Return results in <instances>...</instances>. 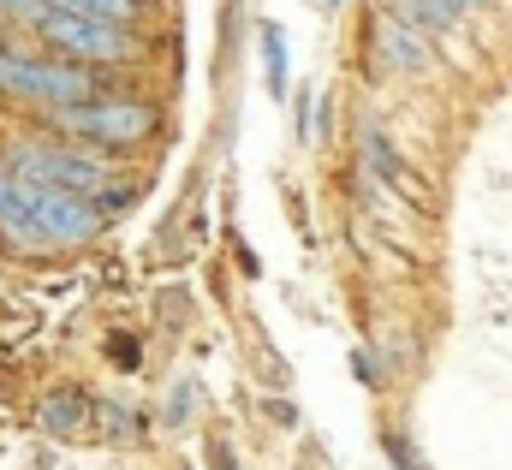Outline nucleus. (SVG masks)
Returning <instances> with one entry per match:
<instances>
[{
  "instance_id": "f257e3e1",
  "label": "nucleus",
  "mask_w": 512,
  "mask_h": 470,
  "mask_svg": "<svg viewBox=\"0 0 512 470\" xmlns=\"http://www.w3.org/2000/svg\"><path fill=\"white\" fill-rule=\"evenodd\" d=\"M108 227V209L96 197H78V191H60V185H30L18 179L12 203L0 209V244L18 250V256H48V250H72V244H90Z\"/></svg>"
},
{
  "instance_id": "f03ea898",
  "label": "nucleus",
  "mask_w": 512,
  "mask_h": 470,
  "mask_svg": "<svg viewBox=\"0 0 512 470\" xmlns=\"http://www.w3.org/2000/svg\"><path fill=\"white\" fill-rule=\"evenodd\" d=\"M96 90H114L102 66H84V60H66L54 48H24V42H0V102H18V108H66V102H84Z\"/></svg>"
},
{
  "instance_id": "7ed1b4c3",
  "label": "nucleus",
  "mask_w": 512,
  "mask_h": 470,
  "mask_svg": "<svg viewBox=\"0 0 512 470\" xmlns=\"http://www.w3.org/2000/svg\"><path fill=\"white\" fill-rule=\"evenodd\" d=\"M6 167H12V179L60 185V191H78V197H102L108 185L126 179L114 149L78 143V137H60V131H30V137L6 143Z\"/></svg>"
},
{
  "instance_id": "20e7f679",
  "label": "nucleus",
  "mask_w": 512,
  "mask_h": 470,
  "mask_svg": "<svg viewBox=\"0 0 512 470\" xmlns=\"http://www.w3.org/2000/svg\"><path fill=\"white\" fill-rule=\"evenodd\" d=\"M42 131H60V137H78V143H96V149H137L161 131V108L149 96H126V90H96L84 102H66V108H48L36 114Z\"/></svg>"
},
{
  "instance_id": "39448f33",
  "label": "nucleus",
  "mask_w": 512,
  "mask_h": 470,
  "mask_svg": "<svg viewBox=\"0 0 512 470\" xmlns=\"http://www.w3.org/2000/svg\"><path fill=\"white\" fill-rule=\"evenodd\" d=\"M30 36L66 60H84V66H102V72H120L143 60V42H137V24H114V18H90V12H66V6H48L36 12Z\"/></svg>"
},
{
  "instance_id": "423d86ee",
  "label": "nucleus",
  "mask_w": 512,
  "mask_h": 470,
  "mask_svg": "<svg viewBox=\"0 0 512 470\" xmlns=\"http://www.w3.org/2000/svg\"><path fill=\"white\" fill-rule=\"evenodd\" d=\"M370 48H376V60H382L387 72H423L429 66V30L405 24L399 12H382L370 24Z\"/></svg>"
},
{
  "instance_id": "0eeeda50",
  "label": "nucleus",
  "mask_w": 512,
  "mask_h": 470,
  "mask_svg": "<svg viewBox=\"0 0 512 470\" xmlns=\"http://www.w3.org/2000/svg\"><path fill=\"white\" fill-rule=\"evenodd\" d=\"M36 423H42V435H54V441L90 429V393H78V387H54V393H42Z\"/></svg>"
},
{
  "instance_id": "6e6552de",
  "label": "nucleus",
  "mask_w": 512,
  "mask_h": 470,
  "mask_svg": "<svg viewBox=\"0 0 512 470\" xmlns=\"http://www.w3.org/2000/svg\"><path fill=\"white\" fill-rule=\"evenodd\" d=\"M90 429L108 441V447H137L149 435V417L137 405H120V399H90Z\"/></svg>"
},
{
  "instance_id": "1a4fd4ad",
  "label": "nucleus",
  "mask_w": 512,
  "mask_h": 470,
  "mask_svg": "<svg viewBox=\"0 0 512 470\" xmlns=\"http://www.w3.org/2000/svg\"><path fill=\"white\" fill-rule=\"evenodd\" d=\"M465 6L471 0H393V12L405 24H417V30H453L465 18Z\"/></svg>"
},
{
  "instance_id": "9d476101",
  "label": "nucleus",
  "mask_w": 512,
  "mask_h": 470,
  "mask_svg": "<svg viewBox=\"0 0 512 470\" xmlns=\"http://www.w3.org/2000/svg\"><path fill=\"white\" fill-rule=\"evenodd\" d=\"M262 60H268V96H286L292 90V72H286V36L274 24H262Z\"/></svg>"
},
{
  "instance_id": "9b49d317",
  "label": "nucleus",
  "mask_w": 512,
  "mask_h": 470,
  "mask_svg": "<svg viewBox=\"0 0 512 470\" xmlns=\"http://www.w3.org/2000/svg\"><path fill=\"white\" fill-rule=\"evenodd\" d=\"M48 6L90 12V18H114V24H137V18H143V0H48Z\"/></svg>"
},
{
  "instance_id": "f8f14e48",
  "label": "nucleus",
  "mask_w": 512,
  "mask_h": 470,
  "mask_svg": "<svg viewBox=\"0 0 512 470\" xmlns=\"http://www.w3.org/2000/svg\"><path fill=\"white\" fill-rule=\"evenodd\" d=\"M364 161H370L382 179H399V161H393V149H387L382 131H364Z\"/></svg>"
},
{
  "instance_id": "ddd939ff",
  "label": "nucleus",
  "mask_w": 512,
  "mask_h": 470,
  "mask_svg": "<svg viewBox=\"0 0 512 470\" xmlns=\"http://www.w3.org/2000/svg\"><path fill=\"white\" fill-rule=\"evenodd\" d=\"M382 447H387V459H393L399 470H429L423 459H417V447H411V441H405L399 429H393V435H382Z\"/></svg>"
},
{
  "instance_id": "4468645a",
  "label": "nucleus",
  "mask_w": 512,
  "mask_h": 470,
  "mask_svg": "<svg viewBox=\"0 0 512 470\" xmlns=\"http://www.w3.org/2000/svg\"><path fill=\"white\" fill-rule=\"evenodd\" d=\"M191 411H197V381H179V387H173V405H167V417L179 423V417H191Z\"/></svg>"
},
{
  "instance_id": "2eb2a0df",
  "label": "nucleus",
  "mask_w": 512,
  "mask_h": 470,
  "mask_svg": "<svg viewBox=\"0 0 512 470\" xmlns=\"http://www.w3.org/2000/svg\"><path fill=\"white\" fill-rule=\"evenodd\" d=\"M114 363H120V369L143 363V352H131V340H126V334H114Z\"/></svg>"
},
{
  "instance_id": "dca6fc26",
  "label": "nucleus",
  "mask_w": 512,
  "mask_h": 470,
  "mask_svg": "<svg viewBox=\"0 0 512 470\" xmlns=\"http://www.w3.org/2000/svg\"><path fill=\"white\" fill-rule=\"evenodd\" d=\"M12 191H18V179H12V167H6V149H0V209L12 203Z\"/></svg>"
},
{
  "instance_id": "f3484780",
  "label": "nucleus",
  "mask_w": 512,
  "mask_h": 470,
  "mask_svg": "<svg viewBox=\"0 0 512 470\" xmlns=\"http://www.w3.org/2000/svg\"><path fill=\"white\" fill-rule=\"evenodd\" d=\"M328 6H340V0H328Z\"/></svg>"
}]
</instances>
